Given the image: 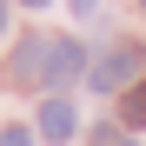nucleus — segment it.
<instances>
[{"label": "nucleus", "mask_w": 146, "mask_h": 146, "mask_svg": "<svg viewBox=\"0 0 146 146\" xmlns=\"http://www.w3.org/2000/svg\"><path fill=\"white\" fill-rule=\"evenodd\" d=\"M119 80H139V46L126 40V46H113V53L93 66V93H113Z\"/></svg>", "instance_id": "nucleus-1"}, {"label": "nucleus", "mask_w": 146, "mask_h": 146, "mask_svg": "<svg viewBox=\"0 0 146 146\" xmlns=\"http://www.w3.org/2000/svg\"><path fill=\"white\" fill-rule=\"evenodd\" d=\"M80 66H86V46L80 40H53V53H46V86H66Z\"/></svg>", "instance_id": "nucleus-2"}, {"label": "nucleus", "mask_w": 146, "mask_h": 146, "mask_svg": "<svg viewBox=\"0 0 146 146\" xmlns=\"http://www.w3.org/2000/svg\"><path fill=\"white\" fill-rule=\"evenodd\" d=\"M40 133L46 139H73V133H80V113H73L66 100H46L40 106Z\"/></svg>", "instance_id": "nucleus-3"}, {"label": "nucleus", "mask_w": 146, "mask_h": 146, "mask_svg": "<svg viewBox=\"0 0 146 146\" xmlns=\"http://www.w3.org/2000/svg\"><path fill=\"white\" fill-rule=\"evenodd\" d=\"M119 119H126L133 133L146 126V80H133V86H126V100H119Z\"/></svg>", "instance_id": "nucleus-4"}, {"label": "nucleus", "mask_w": 146, "mask_h": 146, "mask_svg": "<svg viewBox=\"0 0 146 146\" xmlns=\"http://www.w3.org/2000/svg\"><path fill=\"white\" fill-rule=\"evenodd\" d=\"M0 146H33V133H27V126H7V133H0Z\"/></svg>", "instance_id": "nucleus-5"}, {"label": "nucleus", "mask_w": 146, "mask_h": 146, "mask_svg": "<svg viewBox=\"0 0 146 146\" xmlns=\"http://www.w3.org/2000/svg\"><path fill=\"white\" fill-rule=\"evenodd\" d=\"M93 7H100V0H73V13H93Z\"/></svg>", "instance_id": "nucleus-6"}, {"label": "nucleus", "mask_w": 146, "mask_h": 146, "mask_svg": "<svg viewBox=\"0 0 146 146\" xmlns=\"http://www.w3.org/2000/svg\"><path fill=\"white\" fill-rule=\"evenodd\" d=\"M0 33H7V0H0Z\"/></svg>", "instance_id": "nucleus-7"}, {"label": "nucleus", "mask_w": 146, "mask_h": 146, "mask_svg": "<svg viewBox=\"0 0 146 146\" xmlns=\"http://www.w3.org/2000/svg\"><path fill=\"white\" fill-rule=\"evenodd\" d=\"M20 7H46V0H20Z\"/></svg>", "instance_id": "nucleus-8"}, {"label": "nucleus", "mask_w": 146, "mask_h": 146, "mask_svg": "<svg viewBox=\"0 0 146 146\" xmlns=\"http://www.w3.org/2000/svg\"><path fill=\"white\" fill-rule=\"evenodd\" d=\"M119 146H126V139H119Z\"/></svg>", "instance_id": "nucleus-9"}, {"label": "nucleus", "mask_w": 146, "mask_h": 146, "mask_svg": "<svg viewBox=\"0 0 146 146\" xmlns=\"http://www.w3.org/2000/svg\"><path fill=\"white\" fill-rule=\"evenodd\" d=\"M139 7H146V0H139Z\"/></svg>", "instance_id": "nucleus-10"}]
</instances>
